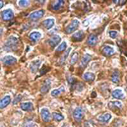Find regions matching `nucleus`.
<instances>
[{
    "label": "nucleus",
    "mask_w": 127,
    "mask_h": 127,
    "mask_svg": "<svg viewBox=\"0 0 127 127\" xmlns=\"http://www.w3.org/2000/svg\"><path fill=\"white\" fill-rule=\"evenodd\" d=\"M53 118H54L56 121H61V120H64V117L62 114L58 112L53 113Z\"/></svg>",
    "instance_id": "obj_26"
},
{
    "label": "nucleus",
    "mask_w": 127,
    "mask_h": 127,
    "mask_svg": "<svg viewBox=\"0 0 127 127\" xmlns=\"http://www.w3.org/2000/svg\"><path fill=\"white\" fill-rule=\"evenodd\" d=\"M108 35H109V36L112 39H115L118 36V32H116V31H109L108 32Z\"/></svg>",
    "instance_id": "obj_30"
},
{
    "label": "nucleus",
    "mask_w": 127,
    "mask_h": 127,
    "mask_svg": "<svg viewBox=\"0 0 127 127\" xmlns=\"http://www.w3.org/2000/svg\"><path fill=\"white\" fill-rule=\"evenodd\" d=\"M111 118H112L111 114H109V113H105V114H102V115L97 116V120L98 121L103 122V123H107L111 120Z\"/></svg>",
    "instance_id": "obj_12"
},
{
    "label": "nucleus",
    "mask_w": 127,
    "mask_h": 127,
    "mask_svg": "<svg viewBox=\"0 0 127 127\" xmlns=\"http://www.w3.org/2000/svg\"><path fill=\"white\" fill-rule=\"evenodd\" d=\"M108 107H109L110 108H112V109H114V108H118V109H120V108H122V103H120V101L110 102L109 104H108Z\"/></svg>",
    "instance_id": "obj_24"
},
{
    "label": "nucleus",
    "mask_w": 127,
    "mask_h": 127,
    "mask_svg": "<svg viewBox=\"0 0 127 127\" xmlns=\"http://www.w3.org/2000/svg\"><path fill=\"white\" fill-rule=\"evenodd\" d=\"M61 42V37L58 35H54V36H51L50 39L48 40V43L52 48H54Z\"/></svg>",
    "instance_id": "obj_7"
},
{
    "label": "nucleus",
    "mask_w": 127,
    "mask_h": 127,
    "mask_svg": "<svg viewBox=\"0 0 127 127\" xmlns=\"http://www.w3.org/2000/svg\"><path fill=\"white\" fill-rule=\"evenodd\" d=\"M10 103H11V97L9 95L5 96L3 99L0 100V109L6 108Z\"/></svg>",
    "instance_id": "obj_11"
},
{
    "label": "nucleus",
    "mask_w": 127,
    "mask_h": 127,
    "mask_svg": "<svg viewBox=\"0 0 127 127\" xmlns=\"http://www.w3.org/2000/svg\"><path fill=\"white\" fill-rule=\"evenodd\" d=\"M3 2L0 1V9H1V8H3Z\"/></svg>",
    "instance_id": "obj_33"
},
{
    "label": "nucleus",
    "mask_w": 127,
    "mask_h": 127,
    "mask_svg": "<svg viewBox=\"0 0 127 127\" xmlns=\"http://www.w3.org/2000/svg\"><path fill=\"white\" fill-rule=\"evenodd\" d=\"M64 87H61L58 88V89L53 90V91L51 92V96H53V97H59V96L62 93H64Z\"/></svg>",
    "instance_id": "obj_23"
},
{
    "label": "nucleus",
    "mask_w": 127,
    "mask_h": 127,
    "mask_svg": "<svg viewBox=\"0 0 127 127\" xmlns=\"http://www.w3.org/2000/svg\"><path fill=\"white\" fill-rule=\"evenodd\" d=\"M44 13H45V11L43 9L36 10V11H34V12H32V13L31 14V15H29V18H30V20L36 21V20L41 19V18L44 15Z\"/></svg>",
    "instance_id": "obj_4"
},
{
    "label": "nucleus",
    "mask_w": 127,
    "mask_h": 127,
    "mask_svg": "<svg viewBox=\"0 0 127 127\" xmlns=\"http://www.w3.org/2000/svg\"><path fill=\"white\" fill-rule=\"evenodd\" d=\"M66 48H67L66 42H61V44L58 47V48H57V52H63V51H64Z\"/></svg>",
    "instance_id": "obj_28"
},
{
    "label": "nucleus",
    "mask_w": 127,
    "mask_h": 127,
    "mask_svg": "<svg viewBox=\"0 0 127 127\" xmlns=\"http://www.w3.org/2000/svg\"><path fill=\"white\" fill-rule=\"evenodd\" d=\"M114 52H115V50L111 46H104L102 49V53L105 56H111L114 54Z\"/></svg>",
    "instance_id": "obj_9"
},
{
    "label": "nucleus",
    "mask_w": 127,
    "mask_h": 127,
    "mask_svg": "<svg viewBox=\"0 0 127 127\" xmlns=\"http://www.w3.org/2000/svg\"><path fill=\"white\" fill-rule=\"evenodd\" d=\"M48 127H54V126H48Z\"/></svg>",
    "instance_id": "obj_36"
},
{
    "label": "nucleus",
    "mask_w": 127,
    "mask_h": 127,
    "mask_svg": "<svg viewBox=\"0 0 127 127\" xmlns=\"http://www.w3.org/2000/svg\"><path fill=\"white\" fill-rule=\"evenodd\" d=\"M78 54L77 53H74V54L71 55V59H70V64H75L78 61Z\"/></svg>",
    "instance_id": "obj_27"
},
{
    "label": "nucleus",
    "mask_w": 127,
    "mask_h": 127,
    "mask_svg": "<svg viewBox=\"0 0 127 127\" xmlns=\"http://www.w3.org/2000/svg\"><path fill=\"white\" fill-rule=\"evenodd\" d=\"M54 23H55L54 19L50 18V19H47V20H44V21H43V26H44V27L46 28V29L49 30L54 26Z\"/></svg>",
    "instance_id": "obj_18"
},
{
    "label": "nucleus",
    "mask_w": 127,
    "mask_h": 127,
    "mask_svg": "<svg viewBox=\"0 0 127 127\" xmlns=\"http://www.w3.org/2000/svg\"><path fill=\"white\" fill-rule=\"evenodd\" d=\"M42 37V34L40 33L39 32H32V33L30 34V39L32 41V42H36Z\"/></svg>",
    "instance_id": "obj_20"
},
{
    "label": "nucleus",
    "mask_w": 127,
    "mask_h": 127,
    "mask_svg": "<svg viewBox=\"0 0 127 127\" xmlns=\"http://www.w3.org/2000/svg\"><path fill=\"white\" fill-rule=\"evenodd\" d=\"M20 44V39L18 37H16L15 36H9V38L6 41V42L4 43L3 48L6 51H14L18 49Z\"/></svg>",
    "instance_id": "obj_1"
},
{
    "label": "nucleus",
    "mask_w": 127,
    "mask_h": 127,
    "mask_svg": "<svg viewBox=\"0 0 127 127\" xmlns=\"http://www.w3.org/2000/svg\"><path fill=\"white\" fill-rule=\"evenodd\" d=\"M3 62L5 65H12V64H15L17 62V59L15 57L11 56V55H7V56L3 57Z\"/></svg>",
    "instance_id": "obj_8"
},
{
    "label": "nucleus",
    "mask_w": 127,
    "mask_h": 127,
    "mask_svg": "<svg viewBox=\"0 0 127 127\" xmlns=\"http://www.w3.org/2000/svg\"><path fill=\"white\" fill-rule=\"evenodd\" d=\"M97 41H98L97 36L94 34H92V35H90L89 37H88L87 43L88 45H90V46H95V45L97 44Z\"/></svg>",
    "instance_id": "obj_19"
},
{
    "label": "nucleus",
    "mask_w": 127,
    "mask_h": 127,
    "mask_svg": "<svg viewBox=\"0 0 127 127\" xmlns=\"http://www.w3.org/2000/svg\"><path fill=\"white\" fill-rule=\"evenodd\" d=\"M2 18L4 21H9L14 18V11L11 9H7L2 12Z\"/></svg>",
    "instance_id": "obj_3"
},
{
    "label": "nucleus",
    "mask_w": 127,
    "mask_h": 127,
    "mask_svg": "<svg viewBox=\"0 0 127 127\" xmlns=\"http://www.w3.org/2000/svg\"><path fill=\"white\" fill-rule=\"evenodd\" d=\"M112 96H113V97L117 98V99H123V98H125L124 92L122 91V89H120V88L114 90V91L112 92Z\"/></svg>",
    "instance_id": "obj_10"
},
{
    "label": "nucleus",
    "mask_w": 127,
    "mask_h": 127,
    "mask_svg": "<svg viewBox=\"0 0 127 127\" xmlns=\"http://www.w3.org/2000/svg\"><path fill=\"white\" fill-rule=\"evenodd\" d=\"M48 68L47 69V66L43 65V66H42V68L41 69V75H44V74L48 71Z\"/></svg>",
    "instance_id": "obj_32"
},
{
    "label": "nucleus",
    "mask_w": 127,
    "mask_h": 127,
    "mask_svg": "<svg viewBox=\"0 0 127 127\" xmlns=\"http://www.w3.org/2000/svg\"><path fill=\"white\" fill-rule=\"evenodd\" d=\"M50 87H51V82L49 80H48V81H45L44 83L42 84V86L41 87V93H48V92L49 91V89H50Z\"/></svg>",
    "instance_id": "obj_17"
},
{
    "label": "nucleus",
    "mask_w": 127,
    "mask_h": 127,
    "mask_svg": "<svg viewBox=\"0 0 127 127\" xmlns=\"http://www.w3.org/2000/svg\"><path fill=\"white\" fill-rule=\"evenodd\" d=\"M80 25V22L78 20H74L71 21V23H69L68 26H66V28H65V32L68 34H70L72 33V32H75V30L78 28Z\"/></svg>",
    "instance_id": "obj_2"
},
{
    "label": "nucleus",
    "mask_w": 127,
    "mask_h": 127,
    "mask_svg": "<svg viewBox=\"0 0 127 127\" xmlns=\"http://www.w3.org/2000/svg\"><path fill=\"white\" fill-rule=\"evenodd\" d=\"M83 78L85 81H89V82H93L95 80V75L92 72H86L83 75Z\"/></svg>",
    "instance_id": "obj_21"
},
{
    "label": "nucleus",
    "mask_w": 127,
    "mask_h": 127,
    "mask_svg": "<svg viewBox=\"0 0 127 127\" xmlns=\"http://www.w3.org/2000/svg\"><path fill=\"white\" fill-rule=\"evenodd\" d=\"M92 95H93V96H92V97H96V93H93V94H92Z\"/></svg>",
    "instance_id": "obj_35"
},
{
    "label": "nucleus",
    "mask_w": 127,
    "mask_h": 127,
    "mask_svg": "<svg viewBox=\"0 0 127 127\" xmlns=\"http://www.w3.org/2000/svg\"><path fill=\"white\" fill-rule=\"evenodd\" d=\"M84 37H85V33L82 31H79V32H75L72 36V39L75 42H81V40H83Z\"/></svg>",
    "instance_id": "obj_14"
},
{
    "label": "nucleus",
    "mask_w": 127,
    "mask_h": 127,
    "mask_svg": "<svg viewBox=\"0 0 127 127\" xmlns=\"http://www.w3.org/2000/svg\"><path fill=\"white\" fill-rule=\"evenodd\" d=\"M91 59H92V55L89 54H86L83 56L82 59H81V66L83 67V68H84V67H86L88 64V63L91 61Z\"/></svg>",
    "instance_id": "obj_16"
},
{
    "label": "nucleus",
    "mask_w": 127,
    "mask_h": 127,
    "mask_svg": "<svg viewBox=\"0 0 127 127\" xmlns=\"http://www.w3.org/2000/svg\"><path fill=\"white\" fill-rule=\"evenodd\" d=\"M73 117L77 121H81L84 118V111L81 108H77L74 110L73 112Z\"/></svg>",
    "instance_id": "obj_6"
},
{
    "label": "nucleus",
    "mask_w": 127,
    "mask_h": 127,
    "mask_svg": "<svg viewBox=\"0 0 127 127\" xmlns=\"http://www.w3.org/2000/svg\"><path fill=\"white\" fill-rule=\"evenodd\" d=\"M2 33H3V28H0V36L2 35Z\"/></svg>",
    "instance_id": "obj_34"
},
{
    "label": "nucleus",
    "mask_w": 127,
    "mask_h": 127,
    "mask_svg": "<svg viewBox=\"0 0 127 127\" xmlns=\"http://www.w3.org/2000/svg\"><path fill=\"white\" fill-rule=\"evenodd\" d=\"M41 117H42V120H43L44 122L48 123L51 120V117H52V116H51V114L48 108H43L41 109Z\"/></svg>",
    "instance_id": "obj_5"
},
{
    "label": "nucleus",
    "mask_w": 127,
    "mask_h": 127,
    "mask_svg": "<svg viewBox=\"0 0 127 127\" xmlns=\"http://www.w3.org/2000/svg\"><path fill=\"white\" fill-rule=\"evenodd\" d=\"M18 4L20 7H27V6L30 5V2L27 1V0H20V1L18 2Z\"/></svg>",
    "instance_id": "obj_29"
},
{
    "label": "nucleus",
    "mask_w": 127,
    "mask_h": 127,
    "mask_svg": "<svg viewBox=\"0 0 127 127\" xmlns=\"http://www.w3.org/2000/svg\"><path fill=\"white\" fill-rule=\"evenodd\" d=\"M64 1H63V0H59V1L53 2L52 4H51V8H52L53 10L57 11V10H59V9H61L64 6Z\"/></svg>",
    "instance_id": "obj_15"
},
{
    "label": "nucleus",
    "mask_w": 127,
    "mask_h": 127,
    "mask_svg": "<svg viewBox=\"0 0 127 127\" xmlns=\"http://www.w3.org/2000/svg\"><path fill=\"white\" fill-rule=\"evenodd\" d=\"M24 127H37V126H36L34 122H27V123H26Z\"/></svg>",
    "instance_id": "obj_31"
},
{
    "label": "nucleus",
    "mask_w": 127,
    "mask_h": 127,
    "mask_svg": "<svg viewBox=\"0 0 127 127\" xmlns=\"http://www.w3.org/2000/svg\"><path fill=\"white\" fill-rule=\"evenodd\" d=\"M40 64H41V62L39 60L33 61V62L31 64V70H32V72L36 73V71H37V69H39Z\"/></svg>",
    "instance_id": "obj_22"
},
{
    "label": "nucleus",
    "mask_w": 127,
    "mask_h": 127,
    "mask_svg": "<svg viewBox=\"0 0 127 127\" xmlns=\"http://www.w3.org/2000/svg\"><path fill=\"white\" fill-rule=\"evenodd\" d=\"M20 108H21L22 110L24 111H33L34 110V106L31 102H27V103H22L20 104Z\"/></svg>",
    "instance_id": "obj_13"
},
{
    "label": "nucleus",
    "mask_w": 127,
    "mask_h": 127,
    "mask_svg": "<svg viewBox=\"0 0 127 127\" xmlns=\"http://www.w3.org/2000/svg\"><path fill=\"white\" fill-rule=\"evenodd\" d=\"M111 80H112V82H114L115 84L119 83V81H120V72H119L118 70L114 71V73L112 74Z\"/></svg>",
    "instance_id": "obj_25"
}]
</instances>
